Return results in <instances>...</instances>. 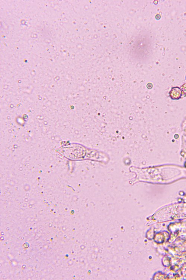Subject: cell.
Wrapping results in <instances>:
<instances>
[{"label":"cell","mask_w":186,"mask_h":280,"mask_svg":"<svg viewBox=\"0 0 186 280\" xmlns=\"http://www.w3.org/2000/svg\"><path fill=\"white\" fill-rule=\"evenodd\" d=\"M180 90V89L178 88H175L173 89V90H172V91L175 93V94H170V96L173 99H178L180 97L181 92L177 93V92H178Z\"/></svg>","instance_id":"6da1fadb"},{"label":"cell","mask_w":186,"mask_h":280,"mask_svg":"<svg viewBox=\"0 0 186 280\" xmlns=\"http://www.w3.org/2000/svg\"><path fill=\"white\" fill-rule=\"evenodd\" d=\"M182 89L183 92L184 94H186V85H184V87H182Z\"/></svg>","instance_id":"7a4b0ae2"}]
</instances>
